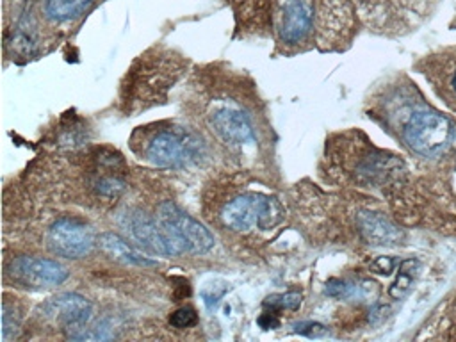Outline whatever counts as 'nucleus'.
I'll return each mask as SVG.
<instances>
[{
    "label": "nucleus",
    "mask_w": 456,
    "mask_h": 342,
    "mask_svg": "<svg viewBox=\"0 0 456 342\" xmlns=\"http://www.w3.org/2000/svg\"><path fill=\"white\" fill-rule=\"evenodd\" d=\"M182 73V62L169 53H146L126 73L121 100L126 110L151 107L166 98L167 89Z\"/></svg>",
    "instance_id": "f257e3e1"
},
{
    "label": "nucleus",
    "mask_w": 456,
    "mask_h": 342,
    "mask_svg": "<svg viewBox=\"0 0 456 342\" xmlns=\"http://www.w3.org/2000/svg\"><path fill=\"white\" fill-rule=\"evenodd\" d=\"M157 221L176 253H205L214 246L212 233L194 217L182 212L176 205L166 201L159 207Z\"/></svg>",
    "instance_id": "f03ea898"
},
{
    "label": "nucleus",
    "mask_w": 456,
    "mask_h": 342,
    "mask_svg": "<svg viewBox=\"0 0 456 342\" xmlns=\"http://www.w3.org/2000/svg\"><path fill=\"white\" fill-rule=\"evenodd\" d=\"M403 135L413 151L436 157L451 146L454 126L445 116L435 110H417L406 121Z\"/></svg>",
    "instance_id": "7ed1b4c3"
},
{
    "label": "nucleus",
    "mask_w": 456,
    "mask_h": 342,
    "mask_svg": "<svg viewBox=\"0 0 456 342\" xmlns=\"http://www.w3.org/2000/svg\"><path fill=\"white\" fill-rule=\"evenodd\" d=\"M281 217L280 205L262 194H244L232 200L223 208V221L228 228L246 232L253 226L269 228Z\"/></svg>",
    "instance_id": "20e7f679"
},
{
    "label": "nucleus",
    "mask_w": 456,
    "mask_h": 342,
    "mask_svg": "<svg viewBox=\"0 0 456 342\" xmlns=\"http://www.w3.org/2000/svg\"><path fill=\"white\" fill-rule=\"evenodd\" d=\"M200 141L192 134L162 130L148 142L146 157L155 166L180 167L196 160L200 157Z\"/></svg>",
    "instance_id": "39448f33"
},
{
    "label": "nucleus",
    "mask_w": 456,
    "mask_h": 342,
    "mask_svg": "<svg viewBox=\"0 0 456 342\" xmlns=\"http://www.w3.org/2000/svg\"><path fill=\"white\" fill-rule=\"evenodd\" d=\"M7 274L21 285L43 289L62 283L68 276V271L59 262L50 258L20 256L11 262Z\"/></svg>",
    "instance_id": "423d86ee"
},
{
    "label": "nucleus",
    "mask_w": 456,
    "mask_h": 342,
    "mask_svg": "<svg viewBox=\"0 0 456 342\" xmlns=\"http://www.w3.org/2000/svg\"><path fill=\"white\" fill-rule=\"evenodd\" d=\"M48 244L53 253L64 258H80L91 249L93 233L84 223L62 217L52 224Z\"/></svg>",
    "instance_id": "0eeeda50"
},
{
    "label": "nucleus",
    "mask_w": 456,
    "mask_h": 342,
    "mask_svg": "<svg viewBox=\"0 0 456 342\" xmlns=\"http://www.w3.org/2000/svg\"><path fill=\"white\" fill-rule=\"evenodd\" d=\"M121 226L126 230L128 237L137 242L141 248L159 253V255H175L173 246L166 239L159 221H153L141 210H130L121 217Z\"/></svg>",
    "instance_id": "6e6552de"
},
{
    "label": "nucleus",
    "mask_w": 456,
    "mask_h": 342,
    "mask_svg": "<svg viewBox=\"0 0 456 342\" xmlns=\"http://www.w3.org/2000/svg\"><path fill=\"white\" fill-rule=\"evenodd\" d=\"M43 317L53 319L66 330H80L91 317V305L78 294H61L41 306Z\"/></svg>",
    "instance_id": "1a4fd4ad"
},
{
    "label": "nucleus",
    "mask_w": 456,
    "mask_h": 342,
    "mask_svg": "<svg viewBox=\"0 0 456 342\" xmlns=\"http://www.w3.org/2000/svg\"><path fill=\"white\" fill-rule=\"evenodd\" d=\"M314 11L306 0H285L280 9V39L296 45L306 37L312 28Z\"/></svg>",
    "instance_id": "9d476101"
},
{
    "label": "nucleus",
    "mask_w": 456,
    "mask_h": 342,
    "mask_svg": "<svg viewBox=\"0 0 456 342\" xmlns=\"http://www.w3.org/2000/svg\"><path fill=\"white\" fill-rule=\"evenodd\" d=\"M214 132L230 144H242L253 139V126L248 116L235 109H219L212 116Z\"/></svg>",
    "instance_id": "9b49d317"
},
{
    "label": "nucleus",
    "mask_w": 456,
    "mask_h": 342,
    "mask_svg": "<svg viewBox=\"0 0 456 342\" xmlns=\"http://www.w3.org/2000/svg\"><path fill=\"white\" fill-rule=\"evenodd\" d=\"M362 237L374 246H394L403 240V232L385 216L363 210L356 217Z\"/></svg>",
    "instance_id": "f8f14e48"
},
{
    "label": "nucleus",
    "mask_w": 456,
    "mask_h": 342,
    "mask_svg": "<svg viewBox=\"0 0 456 342\" xmlns=\"http://www.w3.org/2000/svg\"><path fill=\"white\" fill-rule=\"evenodd\" d=\"M98 244L107 255H110L112 258H116L119 262L132 264V265H155L153 260L137 253L126 240H123L116 233H110V232L102 233L100 239H98Z\"/></svg>",
    "instance_id": "ddd939ff"
},
{
    "label": "nucleus",
    "mask_w": 456,
    "mask_h": 342,
    "mask_svg": "<svg viewBox=\"0 0 456 342\" xmlns=\"http://www.w3.org/2000/svg\"><path fill=\"white\" fill-rule=\"evenodd\" d=\"M93 0H45V16L52 21H68L91 5Z\"/></svg>",
    "instance_id": "4468645a"
},
{
    "label": "nucleus",
    "mask_w": 456,
    "mask_h": 342,
    "mask_svg": "<svg viewBox=\"0 0 456 342\" xmlns=\"http://www.w3.org/2000/svg\"><path fill=\"white\" fill-rule=\"evenodd\" d=\"M417 274H419V262L417 260H404L399 265V274H397L395 281L390 285L388 294L394 299H401L403 296H406L410 292Z\"/></svg>",
    "instance_id": "2eb2a0df"
},
{
    "label": "nucleus",
    "mask_w": 456,
    "mask_h": 342,
    "mask_svg": "<svg viewBox=\"0 0 456 342\" xmlns=\"http://www.w3.org/2000/svg\"><path fill=\"white\" fill-rule=\"evenodd\" d=\"M301 305V294L299 292H287V294H274L269 296L264 303L265 308H271V312H280V310H297Z\"/></svg>",
    "instance_id": "dca6fc26"
},
{
    "label": "nucleus",
    "mask_w": 456,
    "mask_h": 342,
    "mask_svg": "<svg viewBox=\"0 0 456 342\" xmlns=\"http://www.w3.org/2000/svg\"><path fill=\"white\" fill-rule=\"evenodd\" d=\"M196 322H198V315H196V310L191 306H182L169 315V324L176 330L192 328Z\"/></svg>",
    "instance_id": "f3484780"
},
{
    "label": "nucleus",
    "mask_w": 456,
    "mask_h": 342,
    "mask_svg": "<svg viewBox=\"0 0 456 342\" xmlns=\"http://www.w3.org/2000/svg\"><path fill=\"white\" fill-rule=\"evenodd\" d=\"M358 289L360 287H356L353 283H347L344 280H330L326 283V294L331 296V297H338V299L354 297L358 294Z\"/></svg>",
    "instance_id": "a211bd4d"
},
{
    "label": "nucleus",
    "mask_w": 456,
    "mask_h": 342,
    "mask_svg": "<svg viewBox=\"0 0 456 342\" xmlns=\"http://www.w3.org/2000/svg\"><path fill=\"white\" fill-rule=\"evenodd\" d=\"M294 328H296V331L297 333H301V335H306V337H310V338H317V337H322V335H326V328L322 326V324H319V322H312V321H305V322H297V324H294Z\"/></svg>",
    "instance_id": "6ab92c4d"
},
{
    "label": "nucleus",
    "mask_w": 456,
    "mask_h": 342,
    "mask_svg": "<svg viewBox=\"0 0 456 342\" xmlns=\"http://www.w3.org/2000/svg\"><path fill=\"white\" fill-rule=\"evenodd\" d=\"M258 324H260L264 330H271V328H278L280 321H278V317H276L274 312H265V314H262V315L258 317Z\"/></svg>",
    "instance_id": "aec40b11"
},
{
    "label": "nucleus",
    "mask_w": 456,
    "mask_h": 342,
    "mask_svg": "<svg viewBox=\"0 0 456 342\" xmlns=\"http://www.w3.org/2000/svg\"><path fill=\"white\" fill-rule=\"evenodd\" d=\"M372 269H374L376 273H385V274H388V273L394 269V260L388 258V256H381V258H378V260L372 264Z\"/></svg>",
    "instance_id": "412c9836"
},
{
    "label": "nucleus",
    "mask_w": 456,
    "mask_h": 342,
    "mask_svg": "<svg viewBox=\"0 0 456 342\" xmlns=\"http://www.w3.org/2000/svg\"><path fill=\"white\" fill-rule=\"evenodd\" d=\"M452 89H454V93H456V71H454V77H452Z\"/></svg>",
    "instance_id": "4be33fe9"
}]
</instances>
